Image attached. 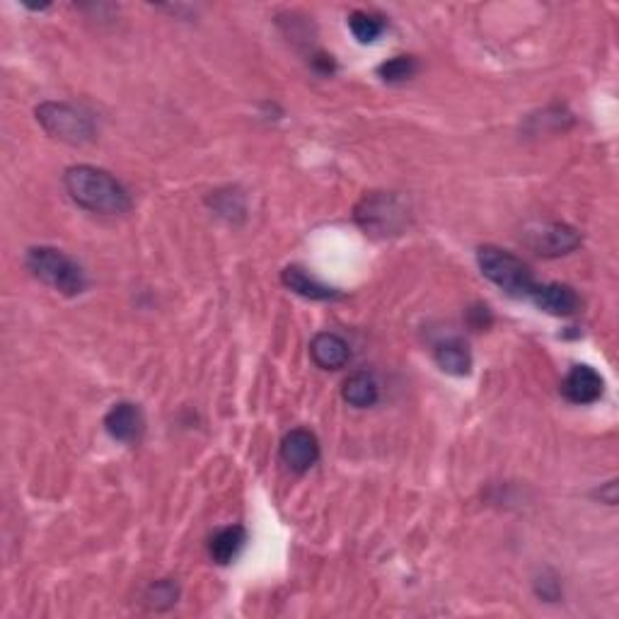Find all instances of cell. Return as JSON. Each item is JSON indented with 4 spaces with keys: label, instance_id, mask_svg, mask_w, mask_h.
Segmentation results:
<instances>
[{
    "label": "cell",
    "instance_id": "cell-1",
    "mask_svg": "<svg viewBox=\"0 0 619 619\" xmlns=\"http://www.w3.org/2000/svg\"><path fill=\"white\" fill-rule=\"evenodd\" d=\"M63 187L78 206L102 216H124L131 211V196L117 177L92 165L68 167Z\"/></svg>",
    "mask_w": 619,
    "mask_h": 619
},
{
    "label": "cell",
    "instance_id": "cell-2",
    "mask_svg": "<svg viewBox=\"0 0 619 619\" xmlns=\"http://www.w3.org/2000/svg\"><path fill=\"white\" fill-rule=\"evenodd\" d=\"M25 264L34 279L63 295H80L88 286L83 266L56 247H32L27 252Z\"/></svg>",
    "mask_w": 619,
    "mask_h": 619
},
{
    "label": "cell",
    "instance_id": "cell-3",
    "mask_svg": "<svg viewBox=\"0 0 619 619\" xmlns=\"http://www.w3.org/2000/svg\"><path fill=\"white\" fill-rule=\"evenodd\" d=\"M477 262L482 274L513 298H530V293L535 291L537 283L532 279L530 266L516 254L487 245L477 252Z\"/></svg>",
    "mask_w": 619,
    "mask_h": 619
},
{
    "label": "cell",
    "instance_id": "cell-4",
    "mask_svg": "<svg viewBox=\"0 0 619 619\" xmlns=\"http://www.w3.org/2000/svg\"><path fill=\"white\" fill-rule=\"evenodd\" d=\"M356 223L368 235H399L409 223V208L397 194H370L356 206Z\"/></svg>",
    "mask_w": 619,
    "mask_h": 619
},
{
    "label": "cell",
    "instance_id": "cell-5",
    "mask_svg": "<svg viewBox=\"0 0 619 619\" xmlns=\"http://www.w3.org/2000/svg\"><path fill=\"white\" fill-rule=\"evenodd\" d=\"M37 121L49 136L71 146H83L95 138V121L83 109L66 102H44L37 107Z\"/></svg>",
    "mask_w": 619,
    "mask_h": 619
},
{
    "label": "cell",
    "instance_id": "cell-6",
    "mask_svg": "<svg viewBox=\"0 0 619 619\" xmlns=\"http://www.w3.org/2000/svg\"><path fill=\"white\" fill-rule=\"evenodd\" d=\"M525 245L542 257H561L581 247L583 237L566 223H537L523 233Z\"/></svg>",
    "mask_w": 619,
    "mask_h": 619
},
{
    "label": "cell",
    "instance_id": "cell-7",
    "mask_svg": "<svg viewBox=\"0 0 619 619\" xmlns=\"http://www.w3.org/2000/svg\"><path fill=\"white\" fill-rule=\"evenodd\" d=\"M281 460L288 470L303 474L320 460V443L308 428H293L281 441Z\"/></svg>",
    "mask_w": 619,
    "mask_h": 619
},
{
    "label": "cell",
    "instance_id": "cell-8",
    "mask_svg": "<svg viewBox=\"0 0 619 619\" xmlns=\"http://www.w3.org/2000/svg\"><path fill=\"white\" fill-rule=\"evenodd\" d=\"M104 428L109 436L119 443H136L141 438L143 428H146V419L138 404L119 402L109 409L104 416Z\"/></svg>",
    "mask_w": 619,
    "mask_h": 619
},
{
    "label": "cell",
    "instance_id": "cell-9",
    "mask_svg": "<svg viewBox=\"0 0 619 619\" xmlns=\"http://www.w3.org/2000/svg\"><path fill=\"white\" fill-rule=\"evenodd\" d=\"M605 383L600 378L598 370L590 366H574L566 373L564 383H561V392L569 402L574 404H593L603 397Z\"/></svg>",
    "mask_w": 619,
    "mask_h": 619
},
{
    "label": "cell",
    "instance_id": "cell-10",
    "mask_svg": "<svg viewBox=\"0 0 619 619\" xmlns=\"http://www.w3.org/2000/svg\"><path fill=\"white\" fill-rule=\"evenodd\" d=\"M532 303L540 310H545L547 315L554 317H571L576 315L581 308V300L578 293L571 286L564 283H545V286H535V291L530 293Z\"/></svg>",
    "mask_w": 619,
    "mask_h": 619
},
{
    "label": "cell",
    "instance_id": "cell-11",
    "mask_svg": "<svg viewBox=\"0 0 619 619\" xmlns=\"http://www.w3.org/2000/svg\"><path fill=\"white\" fill-rule=\"evenodd\" d=\"M310 356L312 361L325 370H339L349 363L351 349L339 334L334 332H322L312 339L310 344Z\"/></svg>",
    "mask_w": 619,
    "mask_h": 619
},
{
    "label": "cell",
    "instance_id": "cell-12",
    "mask_svg": "<svg viewBox=\"0 0 619 619\" xmlns=\"http://www.w3.org/2000/svg\"><path fill=\"white\" fill-rule=\"evenodd\" d=\"M283 286L288 288V291L303 295V298L308 300H332L339 298L337 288H329L327 283L317 281L315 276L308 274V271L303 269V266H286L281 274Z\"/></svg>",
    "mask_w": 619,
    "mask_h": 619
},
{
    "label": "cell",
    "instance_id": "cell-13",
    "mask_svg": "<svg viewBox=\"0 0 619 619\" xmlns=\"http://www.w3.org/2000/svg\"><path fill=\"white\" fill-rule=\"evenodd\" d=\"M341 395H344L346 402L356 409L373 407L380 397L378 380H375V375L368 373V370H358V373H351L349 378L344 380Z\"/></svg>",
    "mask_w": 619,
    "mask_h": 619
},
{
    "label": "cell",
    "instance_id": "cell-14",
    "mask_svg": "<svg viewBox=\"0 0 619 619\" xmlns=\"http://www.w3.org/2000/svg\"><path fill=\"white\" fill-rule=\"evenodd\" d=\"M247 542V530L242 525H230V528H221L208 542V554L216 564H230L237 554L242 552Z\"/></svg>",
    "mask_w": 619,
    "mask_h": 619
},
{
    "label": "cell",
    "instance_id": "cell-15",
    "mask_svg": "<svg viewBox=\"0 0 619 619\" xmlns=\"http://www.w3.org/2000/svg\"><path fill=\"white\" fill-rule=\"evenodd\" d=\"M436 363L443 373L462 378V375H467L472 370V354L462 339H448L443 341V344H438Z\"/></svg>",
    "mask_w": 619,
    "mask_h": 619
},
{
    "label": "cell",
    "instance_id": "cell-16",
    "mask_svg": "<svg viewBox=\"0 0 619 619\" xmlns=\"http://www.w3.org/2000/svg\"><path fill=\"white\" fill-rule=\"evenodd\" d=\"M349 27L361 44H373L385 32L383 17L366 13V10H354L349 15Z\"/></svg>",
    "mask_w": 619,
    "mask_h": 619
},
{
    "label": "cell",
    "instance_id": "cell-17",
    "mask_svg": "<svg viewBox=\"0 0 619 619\" xmlns=\"http://www.w3.org/2000/svg\"><path fill=\"white\" fill-rule=\"evenodd\" d=\"M416 68L419 66H416V61L412 59V56H395V59L385 61L383 66L378 68V75L385 80V83L397 85V83H404V80L414 78Z\"/></svg>",
    "mask_w": 619,
    "mask_h": 619
},
{
    "label": "cell",
    "instance_id": "cell-18",
    "mask_svg": "<svg viewBox=\"0 0 619 619\" xmlns=\"http://www.w3.org/2000/svg\"><path fill=\"white\" fill-rule=\"evenodd\" d=\"M177 593L179 590L172 581H155L153 586L148 588L146 600L155 610H165V607H172L177 603Z\"/></svg>",
    "mask_w": 619,
    "mask_h": 619
},
{
    "label": "cell",
    "instance_id": "cell-19",
    "mask_svg": "<svg viewBox=\"0 0 619 619\" xmlns=\"http://www.w3.org/2000/svg\"><path fill=\"white\" fill-rule=\"evenodd\" d=\"M312 66H315V71H320V73H325V75H329V73H334V59L332 56H327V54H315V59H312Z\"/></svg>",
    "mask_w": 619,
    "mask_h": 619
},
{
    "label": "cell",
    "instance_id": "cell-20",
    "mask_svg": "<svg viewBox=\"0 0 619 619\" xmlns=\"http://www.w3.org/2000/svg\"><path fill=\"white\" fill-rule=\"evenodd\" d=\"M598 494H600V499H603L605 503L615 506V503H617V482H607L605 489H600Z\"/></svg>",
    "mask_w": 619,
    "mask_h": 619
}]
</instances>
